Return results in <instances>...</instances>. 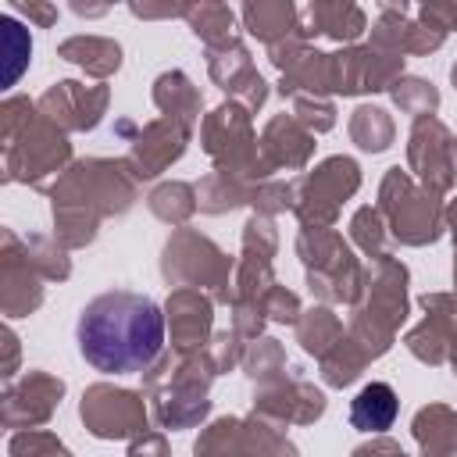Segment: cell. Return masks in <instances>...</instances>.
Here are the masks:
<instances>
[{
  "label": "cell",
  "instance_id": "cell-12",
  "mask_svg": "<svg viewBox=\"0 0 457 457\" xmlns=\"http://www.w3.org/2000/svg\"><path fill=\"white\" fill-rule=\"evenodd\" d=\"M403 75V57L382 54L375 46H350L332 54V93L357 96L389 89Z\"/></svg>",
  "mask_w": 457,
  "mask_h": 457
},
{
  "label": "cell",
  "instance_id": "cell-52",
  "mask_svg": "<svg viewBox=\"0 0 457 457\" xmlns=\"http://www.w3.org/2000/svg\"><path fill=\"white\" fill-rule=\"evenodd\" d=\"M129 457H168V446H164V439H161L157 432H143V436L132 443Z\"/></svg>",
  "mask_w": 457,
  "mask_h": 457
},
{
  "label": "cell",
  "instance_id": "cell-38",
  "mask_svg": "<svg viewBox=\"0 0 457 457\" xmlns=\"http://www.w3.org/2000/svg\"><path fill=\"white\" fill-rule=\"evenodd\" d=\"M389 93H393V104H396L403 114H414V121H418V118H428V114L439 107L436 86L425 82V79H414V75H400V79L389 86Z\"/></svg>",
  "mask_w": 457,
  "mask_h": 457
},
{
  "label": "cell",
  "instance_id": "cell-51",
  "mask_svg": "<svg viewBox=\"0 0 457 457\" xmlns=\"http://www.w3.org/2000/svg\"><path fill=\"white\" fill-rule=\"evenodd\" d=\"M418 18L439 32H450V29H457V4H421Z\"/></svg>",
  "mask_w": 457,
  "mask_h": 457
},
{
  "label": "cell",
  "instance_id": "cell-10",
  "mask_svg": "<svg viewBox=\"0 0 457 457\" xmlns=\"http://www.w3.org/2000/svg\"><path fill=\"white\" fill-rule=\"evenodd\" d=\"M79 414L96 439H132V436H143L150 421L139 393L107 386V382H96L82 393Z\"/></svg>",
  "mask_w": 457,
  "mask_h": 457
},
{
  "label": "cell",
  "instance_id": "cell-20",
  "mask_svg": "<svg viewBox=\"0 0 457 457\" xmlns=\"http://www.w3.org/2000/svg\"><path fill=\"white\" fill-rule=\"evenodd\" d=\"M211 307L214 300L200 289H175L164 303L168 328H171V350L175 353H200L211 336Z\"/></svg>",
  "mask_w": 457,
  "mask_h": 457
},
{
  "label": "cell",
  "instance_id": "cell-31",
  "mask_svg": "<svg viewBox=\"0 0 457 457\" xmlns=\"http://www.w3.org/2000/svg\"><path fill=\"white\" fill-rule=\"evenodd\" d=\"M186 18H189V29L207 43V50L236 39V29H232L236 14L225 4H193V7H186Z\"/></svg>",
  "mask_w": 457,
  "mask_h": 457
},
{
  "label": "cell",
  "instance_id": "cell-25",
  "mask_svg": "<svg viewBox=\"0 0 457 457\" xmlns=\"http://www.w3.org/2000/svg\"><path fill=\"white\" fill-rule=\"evenodd\" d=\"M150 400H154L150 414L161 428H193L211 411L207 393H196V389H157L150 393Z\"/></svg>",
  "mask_w": 457,
  "mask_h": 457
},
{
  "label": "cell",
  "instance_id": "cell-35",
  "mask_svg": "<svg viewBox=\"0 0 457 457\" xmlns=\"http://www.w3.org/2000/svg\"><path fill=\"white\" fill-rule=\"evenodd\" d=\"M146 204H150V211H154L161 221H168V225L189 221L193 211L200 207V204H196V189H193L189 182H164V186H157V189L150 193Z\"/></svg>",
  "mask_w": 457,
  "mask_h": 457
},
{
  "label": "cell",
  "instance_id": "cell-37",
  "mask_svg": "<svg viewBox=\"0 0 457 457\" xmlns=\"http://www.w3.org/2000/svg\"><path fill=\"white\" fill-rule=\"evenodd\" d=\"M243 436H246L250 457H296V446L282 436V428H275L271 421H264L257 414L243 418Z\"/></svg>",
  "mask_w": 457,
  "mask_h": 457
},
{
  "label": "cell",
  "instance_id": "cell-1",
  "mask_svg": "<svg viewBox=\"0 0 457 457\" xmlns=\"http://www.w3.org/2000/svg\"><path fill=\"white\" fill-rule=\"evenodd\" d=\"M79 353L104 375H132L164 353V314L143 293H104L79 314Z\"/></svg>",
  "mask_w": 457,
  "mask_h": 457
},
{
  "label": "cell",
  "instance_id": "cell-47",
  "mask_svg": "<svg viewBox=\"0 0 457 457\" xmlns=\"http://www.w3.org/2000/svg\"><path fill=\"white\" fill-rule=\"evenodd\" d=\"M4 50H7V86H14L32 54V39L14 18H4Z\"/></svg>",
  "mask_w": 457,
  "mask_h": 457
},
{
  "label": "cell",
  "instance_id": "cell-46",
  "mask_svg": "<svg viewBox=\"0 0 457 457\" xmlns=\"http://www.w3.org/2000/svg\"><path fill=\"white\" fill-rule=\"evenodd\" d=\"M250 204H253V211H257V214L271 218V214L289 211V207L296 204V186H286V182H278V179H264V182H257V186H253Z\"/></svg>",
  "mask_w": 457,
  "mask_h": 457
},
{
  "label": "cell",
  "instance_id": "cell-39",
  "mask_svg": "<svg viewBox=\"0 0 457 457\" xmlns=\"http://www.w3.org/2000/svg\"><path fill=\"white\" fill-rule=\"evenodd\" d=\"M350 236L353 243L371 257V261H382L389 257V243H386V221L378 214V207H361L350 221Z\"/></svg>",
  "mask_w": 457,
  "mask_h": 457
},
{
  "label": "cell",
  "instance_id": "cell-9",
  "mask_svg": "<svg viewBox=\"0 0 457 457\" xmlns=\"http://www.w3.org/2000/svg\"><path fill=\"white\" fill-rule=\"evenodd\" d=\"M71 157V143L64 139V132L57 125H50L46 118H36L32 129L4 150V168L11 182H29L46 189V179H61Z\"/></svg>",
  "mask_w": 457,
  "mask_h": 457
},
{
  "label": "cell",
  "instance_id": "cell-14",
  "mask_svg": "<svg viewBox=\"0 0 457 457\" xmlns=\"http://www.w3.org/2000/svg\"><path fill=\"white\" fill-rule=\"evenodd\" d=\"M253 414L271 421L275 428L311 425L325 414V393L303 378H282L275 386H261V393L253 396Z\"/></svg>",
  "mask_w": 457,
  "mask_h": 457
},
{
  "label": "cell",
  "instance_id": "cell-48",
  "mask_svg": "<svg viewBox=\"0 0 457 457\" xmlns=\"http://www.w3.org/2000/svg\"><path fill=\"white\" fill-rule=\"evenodd\" d=\"M36 111H39V107H36L29 96H11V100H4V150L14 146V143L32 129Z\"/></svg>",
  "mask_w": 457,
  "mask_h": 457
},
{
  "label": "cell",
  "instance_id": "cell-55",
  "mask_svg": "<svg viewBox=\"0 0 457 457\" xmlns=\"http://www.w3.org/2000/svg\"><path fill=\"white\" fill-rule=\"evenodd\" d=\"M4 343H7V361H4V378L11 382L14 378V368H18V336L7 328L4 332Z\"/></svg>",
  "mask_w": 457,
  "mask_h": 457
},
{
  "label": "cell",
  "instance_id": "cell-16",
  "mask_svg": "<svg viewBox=\"0 0 457 457\" xmlns=\"http://www.w3.org/2000/svg\"><path fill=\"white\" fill-rule=\"evenodd\" d=\"M64 396V382L46 371H29L21 382H7L4 389V425L7 428H36L50 421L54 407Z\"/></svg>",
  "mask_w": 457,
  "mask_h": 457
},
{
  "label": "cell",
  "instance_id": "cell-49",
  "mask_svg": "<svg viewBox=\"0 0 457 457\" xmlns=\"http://www.w3.org/2000/svg\"><path fill=\"white\" fill-rule=\"evenodd\" d=\"M204 353H207L214 375H221V371H232L236 364H243L246 346H243V336H236V332H218V336L204 346Z\"/></svg>",
  "mask_w": 457,
  "mask_h": 457
},
{
  "label": "cell",
  "instance_id": "cell-33",
  "mask_svg": "<svg viewBox=\"0 0 457 457\" xmlns=\"http://www.w3.org/2000/svg\"><path fill=\"white\" fill-rule=\"evenodd\" d=\"M393 136H396V125H393V118H389L382 107L364 104V107L353 111V118H350V139H353L361 150L378 154V150H386V146L393 143Z\"/></svg>",
  "mask_w": 457,
  "mask_h": 457
},
{
  "label": "cell",
  "instance_id": "cell-3",
  "mask_svg": "<svg viewBox=\"0 0 457 457\" xmlns=\"http://www.w3.org/2000/svg\"><path fill=\"white\" fill-rule=\"evenodd\" d=\"M136 175L129 171L125 161H104V157H89L71 164L57 186L50 189L54 196V211H82L89 218H107V214H125L136 200Z\"/></svg>",
  "mask_w": 457,
  "mask_h": 457
},
{
  "label": "cell",
  "instance_id": "cell-50",
  "mask_svg": "<svg viewBox=\"0 0 457 457\" xmlns=\"http://www.w3.org/2000/svg\"><path fill=\"white\" fill-rule=\"evenodd\" d=\"M261 311H264V318H271V321H282V325H296L300 321V300H296V293H289L286 286H271L264 296H261Z\"/></svg>",
  "mask_w": 457,
  "mask_h": 457
},
{
  "label": "cell",
  "instance_id": "cell-45",
  "mask_svg": "<svg viewBox=\"0 0 457 457\" xmlns=\"http://www.w3.org/2000/svg\"><path fill=\"white\" fill-rule=\"evenodd\" d=\"M421 307L428 311V321L439 325V332L450 343V357H457V293H425Z\"/></svg>",
  "mask_w": 457,
  "mask_h": 457
},
{
  "label": "cell",
  "instance_id": "cell-59",
  "mask_svg": "<svg viewBox=\"0 0 457 457\" xmlns=\"http://www.w3.org/2000/svg\"><path fill=\"white\" fill-rule=\"evenodd\" d=\"M450 79H453V86H457V64H453V68H450Z\"/></svg>",
  "mask_w": 457,
  "mask_h": 457
},
{
  "label": "cell",
  "instance_id": "cell-29",
  "mask_svg": "<svg viewBox=\"0 0 457 457\" xmlns=\"http://www.w3.org/2000/svg\"><path fill=\"white\" fill-rule=\"evenodd\" d=\"M343 336H346V332H343V321H339L328 307H311V311H303L300 321H296V339H300V346H303L307 353H314L318 361H321Z\"/></svg>",
  "mask_w": 457,
  "mask_h": 457
},
{
  "label": "cell",
  "instance_id": "cell-8",
  "mask_svg": "<svg viewBox=\"0 0 457 457\" xmlns=\"http://www.w3.org/2000/svg\"><path fill=\"white\" fill-rule=\"evenodd\" d=\"M361 186V168L350 157H328L321 161L300 186H296V218L303 228H332L339 204L350 200Z\"/></svg>",
  "mask_w": 457,
  "mask_h": 457
},
{
  "label": "cell",
  "instance_id": "cell-54",
  "mask_svg": "<svg viewBox=\"0 0 457 457\" xmlns=\"http://www.w3.org/2000/svg\"><path fill=\"white\" fill-rule=\"evenodd\" d=\"M353 457H407L403 450H400V443H393V439H371V443H364V446H357L353 450Z\"/></svg>",
  "mask_w": 457,
  "mask_h": 457
},
{
  "label": "cell",
  "instance_id": "cell-23",
  "mask_svg": "<svg viewBox=\"0 0 457 457\" xmlns=\"http://www.w3.org/2000/svg\"><path fill=\"white\" fill-rule=\"evenodd\" d=\"M421 457H453L457 453V411L446 403H428L414 414L411 425Z\"/></svg>",
  "mask_w": 457,
  "mask_h": 457
},
{
  "label": "cell",
  "instance_id": "cell-41",
  "mask_svg": "<svg viewBox=\"0 0 457 457\" xmlns=\"http://www.w3.org/2000/svg\"><path fill=\"white\" fill-rule=\"evenodd\" d=\"M407 350L418 357V361H425V364H443V361H450V343H446V336L439 332V325L436 321H421V325H414L411 332H407Z\"/></svg>",
  "mask_w": 457,
  "mask_h": 457
},
{
  "label": "cell",
  "instance_id": "cell-30",
  "mask_svg": "<svg viewBox=\"0 0 457 457\" xmlns=\"http://www.w3.org/2000/svg\"><path fill=\"white\" fill-rule=\"evenodd\" d=\"M250 193H253L250 182H243V179L225 175V171L214 168V171L200 182L196 204H200V211H207V214H221V211H232V207H239V204H250Z\"/></svg>",
  "mask_w": 457,
  "mask_h": 457
},
{
  "label": "cell",
  "instance_id": "cell-36",
  "mask_svg": "<svg viewBox=\"0 0 457 457\" xmlns=\"http://www.w3.org/2000/svg\"><path fill=\"white\" fill-rule=\"evenodd\" d=\"M368 361H371V357H368L350 336H343V339L321 357V378H325L328 386H350V382L364 371Z\"/></svg>",
  "mask_w": 457,
  "mask_h": 457
},
{
  "label": "cell",
  "instance_id": "cell-40",
  "mask_svg": "<svg viewBox=\"0 0 457 457\" xmlns=\"http://www.w3.org/2000/svg\"><path fill=\"white\" fill-rule=\"evenodd\" d=\"M25 257H29V264L43 275V278H68L71 275V264H68V257H64V246L57 243V239H50V236H29L25 239Z\"/></svg>",
  "mask_w": 457,
  "mask_h": 457
},
{
  "label": "cell",
  "instance_id": "cell-44",
  "mask_svg": "<svg viewBox=\"0 0 457 457\" xmlns=\"http://www.w3.org/2000/svg\"><path fill=\"white\" fill-rule=\"evenodd\" d=\"M293 118L307 129V132H328L336 125V107L325 96H311V93H296L293 96Z\"/></svg>",
  "mask_w": 457,
  "mask_h": 457
},
{
  "label": "cell",
  "instance_id": "cell-63",
  "mask_svg": "<svg viewBox=\"0 0 457 457\" xmlns=\"http://www.w3.org/2000/svg\"><path fill=\"white\" fill-rule=\"evenodd\" d=\"M64 457H71V453H64Z\"/></svg>",
  "mask_w": 457,
  "mask_h": 457
},
{
  "label": "cell",
  "instance_id": "cell-15",
  "mask_svg": "<svg viewBox=\"0 0 457 457\" xmlns=\"http://www.w3.org/2000/svg\"><path fill=\"white\" fill-rule=\"evenodd\" d=\"M0 303L7 318H25L43 303L39 271L25 257V243L4 228V253H0Z\"/></svg>",
  "mask_w": 457,
  "mask_h": 457
},
{
  "label": "cell",
  "instance_id": "cell-60",
  "mask_svg": "<svg viewBox=\"0 0 457 457\" xmlns=\"http://www.w3.org/2000/svg\"><path fill=\"white\" fill-rule=\"evenodd\" d=\"M450 364H453V375H457V357H450Z\"/></svg>",
  "mask_w": 457,
  "mask_h": 457
},
{
  "label": "cell",
  "instance_id": "cell-56",
  "mask_svg": "<svg viewBox=\"0 0 457 457\" xmlns=\"http://www.w3.org/2000/svg\"><path fill=\"white\" fill-rule=\"evenodd\" d=\"M132 14H139V18H175V14H186V7H146V4H132Z\"/></svg>",
  "mask_w": 457,
  "mask_h": 457
},
{
  "label": "cell",
  "instance_id": "cell-32",
  "mask_svg": "<svg viewBox=\"0 0 457 457\" xmlns=\"http://www.w3.org/2000/svg\"><path fill=\"white\" fill-rule=\"evenodd\" d=\"M196 457H250L246 453V436H243V418H218L207 425L193 446Z\"/></svg>",
  "mask_w": 457,
  "mask_h": 457
},
{
  "label": "cell",
  "instance_id": "cell-13",
  "mask_svg": "<svg viewBox=\"0 0 457 457\" xmlns=\"http://www.w3.org/2000/svg\"><path fill=\"white\" fill-rule=\"evenodd\" d=\"M36 107H39V118L57 125L61 132H86V129H96L107 111V86H82L64 79L50 86L36 100Z\"/></svg>",
  "mask_w": 457,
  "mask_h": 457
},
{
  "label": "cell",
  "instance_id": "cell-6",
  "mask_svg": "<svg viewBox=\"0 0 457 457\" xmlns=\"http://www.w3.org/2000/svg\"><path fill=\"white\" fill-rule=\"evenodd\" d=\"M378 214L386 218V228L393 232V239H400L407 246L436 243L443 236V225H446V211L439 207L436 193L418 189L411 182V175L400 168H389L382 179Z\"/></svg>",
  "mask_w": 457,
  "mask_h": 457
},
{
  "label": "cell",
  "instance_id": "cell-34",
  "mask_svg": "<svg viewBox=\"0 0 457 457\" xmlns=\"http://www.w3.org/2000/svg\"><path fill=\"white\" fill-rule=\"evenodd\" d=\"M243 368H246V375H250L253 382H261V386L282 382V378H286V350H282V343H278V339H268V336L253 339V343L246 346V353H243Z\"/></svg>",
  "mask_w": 457,
  "mask_h": 457
},
{
  "label": "cell",
  "instance_id": "cell-26",
  "mask_svg": "<svg viewBox=\"0 0 457 457\" xmlns=\"http://www.w3.org/2000/svg\"><path fill=\"white\" fill-rule=\"evenodd\" d=\"M396 411H400L396 389L389 382H368L350 403V425L361 432H386L393 428Z\"/></svg>",
  "mask_w": 457,
  "mask_h": 457
},
{
  "label": "cell",
  "instance_id": "cell-53",
  "mask_svg": "<svg viewBox=\"0 0 457 457\" xmlns=\"http://www.w3.org/2000/svg\"><path fill=\"white\" fill-rule=\"evenodd\" d=\"M14 11H21L25 18H32L43 29H50L57 21V7L54 4H21V0H14Z\"/></svg>",
  "mask_w": 457,
  "mask_h": 457
},
{
  "label": "cell",
  "instance_id": "cell-42",
  "mask_svg": "<svg viewBox=\"0 0 457 457\" xmlns=\"http://www.w3.org/2000/svg\"><path fill=\"white\" fill-rule=\"evenodd\" d=\"M64 443L54 432H39V428H21L11 436L7 443V457H64Z\"/></svg>",
  "mask_w": 457,
  "mask_h": 457
},
{
  "label": "cell",
  "instance_id": "cell-43",
  "mask_svg": "<svg viewBox=\"0 0 457 457\" xmlns=\"http://www.w3.org/2000/svg\"><path fill=\"white\" fill-rule=\"evenodd\" d=\"M275 250H278V236H275L271 218L253 214V218L243 225V257L271 261V257H275Z\"/></svg>",
  "mask_w": 457,
  "mask_h": 457
},
{
  "label": "cell",
  "instance_id": "cell-11",
  "mask_svg": "<svg viewBox=\"0 0 457 457\" xmlns=\"http://www.w3.org/2000/svg\"><path fill=\"white\" fill-rule=\"evenodd\" d=\"M407 164L421 179V189H428L436 196L453 186V171H457L453 136L446 132V125L439 118L428 114V118L414 121L411 143H407Z\"/></svg>",
  "mask_w": 457,
  "mask_h": 457
},
{
  "label": "cell",
  "instance_id": "cell-21",
  "mask_svg": "<svg viewBox=\"0 0 457 457\" xmlns=\"http://www.w3.org/2000/svg\"><path fill=\"white\" fill-rule=\"evenodd\" d=\"M261 150L271 168H303L314 150V132H307L293 114H275L261 132Z\"/></svg>",
  "mask_w": 457,
  "mask_h": 457
},
{
  "label": "cell",
  "instance_id": "cell-18",
  "mask_svg": "<svg viewBox=\"0 0 457 457\" xmlns=\"http://www.w3.org/2000/svg\"><path fill=\"white\" fill-rule=\"evenodd\" d=\"M186 143H189V125H182L175 118H157L132 139V150H129L125 164L139 182L154 179L186 154Z\"/></svg>",
  "mask_w": 457,
  "mask_h": 457
},
{
  "label": "cell",
  "instance_id": "cell-17",
  "mask_svg": "<svg viewBox=\"0 0 457 457\" xmlns=\"http://www.w3.org/2000/svg\"><path fill=\"white\" fill-rule=\"evenodd\" d=\"M207 71H211V79H214L239 107H246L250 114L268 100V86H264V79L257 75V68L250 64V50H246L239 39L207 50Z\"/></svg>",
  "mask_w": 457,
  "mask_h": 457
},
{
  "label": "cell",
  "instance_id": "cell-61",
  "mask_svg": "<svg viewBox=\"0 0 457 457\" xmlns=\"http://www.w3.org/2000/svg\"><path fill=\"white\" fill-rule=\"evenodd\" d=\"M453 278H457V261H453Z\"/></svg>",
  "mask_w": 457,
  "mask_h": 457
},
{
  "label": "cell",
  "instance_id": "cell-2",
  "mask_svg": "<svg viewBox=\"0 0 457 457\" xmlns=\"http://www.w3.org/2000/svg\"><path fill=\"white\" fill-rule=\"evenodd\" d=\"M407 318V268L389 253L364 271V293L353 303L350 339L368 353L382 357L393 346L396 328Z\"/></svg>",
  "mask_w": 457,
  "mask_h": 457
},
{
  "label": "cell",
  "instance_id": "cell-19",
  "mask_svg": "<svg viewBox=\"0 0 457 457\" xmlns=\"http://www.w3.org/2000/svg\"><path fill=\"white\" fill-rule=\"evenodd\" d=\"M446 39V32L425 25V21H411L407 18V4H382L378 21L371 25V43L382 54L403 57V54H432L439 50Z\"/></svg>",
  "mask_w": 457,
  "mask_h": 457
},
{
  "label": "cell",
  "instance_id": "cell-7",
  "mask_svg": "<svg viewBox=\"0 0 457 457\" xmlns=\"http://www.w3.org/2000/svg\"><path fill=\"white\" fill-rule=\"evenodd\" d=\"M161 271L171 286L179 289H211L218 303H228L232 300V261L200 232L193 228H179L168 246H164V261H161Z\"/></svg>",
  "mask_w": 457,
  "mask_h": 457
},
{
  "label": "cell",
  "instance_id": "cell-57",
  "mask_svg": "<svg viewBox=\"0 0 457 457\" xmlns=\"http://www.w3.org/2000/svg\"><path fill=\"white\" fill-rule=\"evenodd\" d=\"M446 225H450V232H453V243H457V200L446 207Z\"/></svg>",
  "mask_w": 457,
  "mask_h": 457
},
{
  "label": "cell",
  "instance_id": "cell-58",
  "mask_svg": "<svg viewBox=\"0 0 457 457\" xmlns=\"http://www.w3.org/2000/svg\"><path fill=\"white\" fill-rule=\"evenodd\" d=\"M71 7H75V14H89V18H93V14H104V11H107V7H86V4H71Z\"/></svg>",
  "mask_w": 457,
  "mask_h": 457
},
{
  "label": "cell",
  "instance_id": "cell-27",
  "mask_svg": "<svg viewBox=\"0 0 457 457\" xmlns=\"http://www.w3.org/2000/svg\"><path fill=\"white\" fill-rule=\"evenodd\" d=\"M57 54L64 61L86 68V75H93V79H107L121 64V46L114 39H104V36H71L57 46Z\"/></svg>",
  "mask_w": 457,
  "mask_h": 457
},
{
  "label": "cell",
  "instance_id": "cell-4",
  "mask_svg": "<svg viewBox=\"0 0 457 457\" xmlns=\"http://www.w3.org/2000/svg\"><path fill=\"white\" fill-rule=\"evenodd\" d=\"M296 253L307 268V286L325 303H357L364 293V268L350 253L339 232L332 228H303L296 239Z\"/></svg>",
  "mask_w": 457,
  "mask_h": 457
},
{
  "label": "cell",
  "instance_id": "cell-22",
  "mask_svg": "<svg viewBox=\"0 0 457 457\" xmlns=\"http://www.w3.org/2000/svg\"><path fill=\"white\" fill-rule=\"evenodd\" d=\"M368 29V18L357 4H311L300 11V36H328L336 43H353Z\"/></svg>",
  "mask_w": 457,
  "mask_h": 457
},
{
  "label": "cell",
  "instance_id": "cell-5",
  "mask_svg": "<svg viewBox=\"0 0 457 457\" xmlns=\"http://www.w3.org/2000/svg\"><path fill=\"white\" fill-rule=\"evenodd\" d=\"M204 150L214 157L218 171L225 175H236L250 186L264 182L275 168L271 161L264 157L261 143L253 139V129H250V111L239 107L236 100L221 104L218 111H211L204 118Z\"/></svg>",
  "mask_w": 457,
  "mask_h": 457
},
{
  "label": "cell",
  "instance_id": "cell-28",
  "mask_svg": "<svg viewBox=\"0 0 457 457\" xmlns=\"http://www.w3.org/2000/svg\"><path fill=\"white\" fill-rule=\"evenodd\" d=\"M154 104L164 111V118H175L182 125L193 129L196 114H200V93L196 86L186 79V71H164L154 82Z\"/></svg>",
  "mask_w": 457,
  "mask_h": 457
},
{
  "label": "cell",
  "instance_id": "cell-62",
  "mask_svg": "<svg viewBox=\"0 0 457 457\" xmlns=\"http://www.w3.org/2000/svg\"><path fill=\"white\" fill-rule=\"evenodd\" d=\"M453 154H457V139H453Z\"/></svg>",
  "mask_w": 457,
  "mask_h": 457
},
{
  "label": "cell",
  "instance_id": "cell-24",
  "mask_svg": "<svg viewBox=\"0 0 457 457\" xmlns=\"http://www.w3.org/2000/svg\"><path fill=\"white\" fill-rule=\"evenodd\" d=\"M243 25L250 36L275 46L300 32V11L289 0H257V4L243 7Z\"/></svg>",
  "mask_w": 457,
  "mask_h": 457
}]
</instances>
